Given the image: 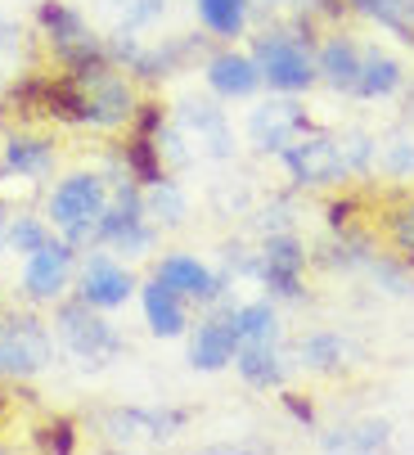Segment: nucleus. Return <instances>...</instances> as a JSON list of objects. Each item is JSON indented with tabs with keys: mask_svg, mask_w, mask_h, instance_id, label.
Listing matches in <instances>:
<instances>
[{
	"mask_svg": "<svg viewBox=\"0 0 414 455\" xmlns=\"http://www.w3.org/2000/svg\"><path fill=\"white\" fill-rule=\"evenodd\" d=\"M108 208V189L95 172H77L68 176L54 199H50V217L54 226L68 235V243H86V239H100V217Z\"/></svg>",
	"mask_w": 414,
	"mask_h": 455,
	"instance_id": "1",
	"label": "nucleus"
},
{
	"mask_svg": "<svg viewBox=\"0 0 414 455\" xmlns=\"http://www.w3.org/2000/svg\"><path fill=\"white\" fill-rule=\"evenodd\" d=\"M73 82L82 86V104H86V122L95 126H117L135 113V100H131V86L104 68V63H86V68L73 73Z\"/></svg>",
	"mask_w": 414,
	"mask_h": 455,
	"instance_id": "2",
	"label": "nucleus"
},
{
	"mask_svg": "<svg viewBox=\"0 0 414 455\" xmlns=\"http://www.w3.org/2000/svg\"><path fill=\"white\" fill-rule=\"evenodd\" d=\"M50 330L32 315H19L0 330V374H19V379H32L50 365Z\"/></svg>",
	"mask_w": 414,
	"mask_h": 455,
	"instance_id": "3",
	"label": "nucleus"
},
{
	"mask_svg": "<svg viewBox=\"0 0 414 455\" xmlns=\"http://www.w3.org/2000/svg\"><path fill=\"white\" fill-rule=\"evenodd\" d=\"M257 68H261V82H270L275 91H307L315 82V63L293 36H261Z\"/></svg>",
	"mask_w": 414,
	"mask_h": 455,
	"instance_id": "4",
	"label": "nucleus"
},
{
	"mask_svg": "<svg viewBox=\"0 0 414 455\" xmlns=\"http://www.w3.org/2000/svg\"><path fill=\"white\" fill-rule=\"evenodd\" d=\"M59 339L73 347L82 361H100V356L117 352L113 324L100 320L91 302H63V307H59Z\"/></svg>",
	"mask_w": 414,
	"mask_h": 455,
	"instance_id": "5",
	"label": "nucleus"
},
{
	"mask_svg": "<svg viewBox=\"0 0 414 455\" xmlns=\"http://www.w3.org/2000/svg\"><path fill=\"white\" fill-rule=\"evenodd\" d=\"M284 163L302 185H333L347 172V158H342V140L329 136H298L293 145H284Z\"/></svg>",
	"mask_w": 414,
	"mask_h": 455,
	"instance_id": "6",
	"label": "nucleus"
},
{
	"mask_svg": "<svg viewBox=\"0 0 414 455\" xmlns=\"http://www.w3.org/2000/svg\"><path fill=\"white\" fill-rule=\"evenodd\" d=\"M41 23H45V32H50L54 50H59L68 63H73V68L100 63V45H95V36H91V28L82 23V14H77V10L59 5V0H45V5H41Z\"/></svg>",
	"mask_w": 414,
	"mask_h": 455,
	"instance_id": "7",
	"label": "nucleus"
},
{
	"mask_svg": "<svg viewBox=\"0 0 414 455\" xmlns=\"http://www.w3.org/2000/svg\"><path fill=\"white\" fill-rule=\"evenodd\" d=\"M68 275H73V243L50 239L45 248L28 252V271H23V289L36 302H54L68 289Z\"/></svg>",
	"mask_w": 414,
	"mask_h": 455,
	"instance_id": "8",
	"label": "nucleus"
},
{
	"mask_svg": "<svg viewBox=\"0 0 414 455\" xmlns=\"http://www.w3.org/2000/svg\"><path fill=\"white\" fill-rule=\"evenodd\" d=\"M135 293V280L126 267H117L113 257L95 252L91 262L82 267V302H91L95 311H108V307H122L126 298Z\"/></svg>",
	"mask_w": 414,
	"mask_h": 455,
	"instance_id": "9",
	"label": "nucleus"
},
{
	"mask_svg": "<svg viewBox=\"0 0 414 455\" xmlns=\"http://www.w3.org/2000/svg\"><path fill=\"white\" fill-rule=\"evenodd\" d=\"M239 324H235V315H226V320H203L198 324V334L189 339V361H194V370H226L235 356H239Z\"/></svg>",
	"mask_w": 414,
	"mask_h": 455,
	"instance_id": "10",
	"label": "nucleus"
},
{
	"mask_svg": "<svg viewBox=\"0 0 414 455\" xmlns=\"http://www.w3.org/2000/svg\"><path fill=\"white\" fill-rule=\"evenodd\" d=\"M302 126H307V117H302V108L293 100H270V104H261L252 113L248 132H252L257 149H284V145H293L302 136Z\"/></svg>",
	"mask_w": 414,
	"mask_h": 455,
	"instance_id": "11",
	"label": "nucleus"
},
{
	"mask_svg": "<svg viewBox=\"0 0 414 455\" xmlns=\"http://www.w3.org/2000/svg\"><path fill=\"white\" fill-rule=\"evenodd\" d=\"M307 267V252L298 239L280 235V239H270L266 252H261V280L275 289V293H298V271Z\"/></svg>",
	"mask_w": 414,
	"mask_h": 455,
	"instance_id": "12",
	"label": "nucleus"
},
{
	"mask_svg": "<svg viewBox=\"0 0 414 455\" xmlns=\"http://www.w3.org/2000/svg\"><path fill=\"white\" fill-rule=\"evenodd\" d=\"M207 86H212L217 95H226V100H243L261 86V68H257V59L230 50V54H217L212 63H207Z\"/></svg>",
	"mask_w": 414,
	"mask_h": 455,
	"instance_id": "13",
	"label": "nucleus"
},
{
	"mask_svg": "<svg viewBox=\"0 0 414 455\" xmlns=\"http://www.w3.org/2000/svg\"><path fill=\"white\" fill-rule=\"evenodd\" d=\"M140 302H145V320H149V330L158 334V339H176V334H185V302H180V293L176 289H167L158 275L140 289Z\"/></svg>",
	"mask_w": 414,
	"mask_h": 455,
	"instance_id": "14",
	"label": "nucleus"
},
{
	"mask_svg": "<svg viewBox=\"0 0 414 455\" xmlns=\"http://www.w3.org/2000/svg\"><path fill=\"white\" fill-rule=\"evenodd\" d=\"M154 275H158L167 289H176L180 298H198V302L217 298V280H212V271H207L203 262H194V257L171 252V257H163V262H158Z\"/></svg>",
	"mask_w": 414,
	"mask_h": 455,
	"instance_id": "15",
	"label": "nucleus"
},
{
	"mask_svg": "<svg viewBox=\"0 0 414 455\" xmlns=\"http://www.w3.org/2000/svg\"><path fill=\"white\" fill-rule=\"evenodd\" d=\"M315 73H324V82L338 86V91H356V77H361V50L347 45V41H329V45L320 50Z\"/></svg>",
	"mask_w": 414,
	"mask_h": 455,
	"instance_id": "16",
	"label": "nucleus"
},
{
	"mask_svg": "<svg viewBox=\"0 0 414 455\" xmlns=\"http://www.w3.org/2000/svg\"><path fill=\"white\" fill-rule=\"evenodd\" d=\"M396 86H401V63H396L392 54H378V50L361 54L356 95H365V100H383V95H392Z\"/></svg>",
	"mask_w": 414,
	"mask_h": 455,
	"instance_id": "17",
	"label": "nucleus"
},
{
	"mask_svg": "<svg viewBox=\"0 0 414 455\" xmlns=\"http://www.w3.org/2000/svg\"><path fill=\"white\" fill-rule=\"evenodd\" d=\"M5 172H19V176H50L54 172V149L45 140H32V136H14L5 145Z\"/></svg>",
	"mask_w": 414,
	"mask_h": 455,
	"instance_id": "18",
	"label": "nucleus"
},
{
	"mask_svg": "<svg viewBox=\"0 0 414 455\" xmlns=\"http://www.w3.org/2000/svg\"><path fill=\"white\" fill-rule=\"evenodd\" d=\"M185 132H189L198 145H207L212 154H226V145H230V136H226V117H221L212 104H189V113H185Z\"/></svg>",
	"mask_w": 414,
	"mask_h": 455,
	"instance_id": "19",
	"label": "nucleus"
},
{
	"mask_svg": "<svg viewBox=\"0 0 414 455\" xmlns=\"http://www.w3.org/2000/svg\"><path fill=\"white\" fill-rule=\"evenodd\" d=\"M239 374L257 387H270L280 383V365H275V347L270 343H239V356H235Z\"/></svg>",
	"mask_w": 414,
	"mask_h": 455,
	"instance_id": "20",
	"label": "nucleus"
},
{
	"mask_svg": "<svg viewBox=\"0 0 414 455\" xmlns=\"http://www.w3.org/2000/svg\"><path fill=\"white\" fill-rule=\"evenodd\" d=\"M198 19L212 28L217 36H239L243 19H248V0H194Z\"/></svg>",
	"mask_w": 414,
	"mask_h": 455,
	"instance_id": "21",
	"label": "nucleus"
},
{
	"mask_svg": "<svg viewBox=\"0 0 414 455\" xmlns=\"http://www.w3.org/2000/svg\"><path fill=\"white\" fill-rule=\"evenodd\" d=\"M374 163H378L387 176H396V180L414 176V140H410V136H401V132H392V136L374 140Z\"/></svg>",
	"mask_w": 414,
	"mask_h": 455,
	"instance_id": "22",
	"label": "nucleus"
},
{
	"mask_svg": "<svg viewBox=\"0 0 414 455\" xmlns=\"http://www.w3.org/2000/svg\"><path fill=\"white\" fill-rule=\"evenodd\" d=\"M235 324H239V339L243 343H275V311L270 302H248L235 311Z\"/></svg>",
	"mask_w": 414,
	"mask_h": 455,
	"instance_id": "23",
	"label": "nucleus"
},
{
	"mask_svg": "<svg viewBox=\"0 0 414 455\" xmlns=\"http://www.w3.org/2000/svg\"><path fill=\"white\" fill-rule=\"evenodd\" d=\"M365 14H374L383 28L405 32V41H414V0H356Z\"/></svg>",
	"mask_w": 414,
	"mask_h": 455,
	"instance_id": "24",
	"label": "nucleus"
},
{
	"mask_svg": "<svg viewBox=\"0 0 414 455\" xmlns=\"http://www.w3.org/2000/svg\"><path fill=\"white\" fill-rule=\"evenodd\" d=\"M126 167L135 172V180H145V185H158L163 180V163H158V145L149 136H135L126 145Z\"/></svg>",
	"mask_w": 414,
	"mask_h": 455,
	"instance_id": "25",
	"label": "nucleus"
},
{
	"mask_svg": "<svg viewBox=\"0 0 414 455\" xmlns=\"http://www.w3.org/2000/svg\"><path fill=\"white\" fill-rule=\"evenodd\" d=\"M145 212H149V217H158V221H167V226H180V221H185V199L176 194V185L158 180V185H149Z\"/></svg>",
	"mask_w": 414,
	"mask_h": 455,
	"instance_id": "26",
	"label": "nucleus"
},
{
	"mask_svg": "<svg viewBox=\"0 0 414 455\" xmlns=\"http://www.w3.org/2000/svg\"><path fill=\"white\" fill-rule=\"evenodd\" d=\"M50 243V230L36 221V217H19L14 226H10V248L14 252H36V248H45Z\"/></svg>",
	"mask_w": 414,
	"mask_h": 455,
	"instance_id": "27",
	"label": "nucleus"
},
{
	"mask_svg": "<svg viewBox=\"0 0 414 455\" xmlns=\"http://www.w3.org/2000/svg\"><path fill=\"white\" fill-rule=\"evenodd\" d=\"M302 356L311 361V365H320V370H329L338 356H342V347L333 343V339H311L307 347H302Z\"/></svg>",
	"mask_w": 414,
	"mask_h": 455,
	"instance_id": "28",
	"label": "nucleus"
},
{
	"mask_svg": "<svg viewBox=\"0 0 414 455\" xmlns=\"http://www.w3.org/2000/svg\"><path fill=\"white\" fill-rule=\"evenodd\" d=\"M392 239H396V248H401L405 257H414V208L396 212V221H392Z\"/></svg>",
	"mask_w": 414,
	"mask_h": 455,
	"instance_id": "29",
	"label": "nucleus"
},
{
	"mask_svg": "<svg viewBox=\"0 0 414 455\" xmlns=\"http://www.w3.org/2000/svg\"><path fill=\"white\" fill-rule=\"evenodd\" d=\"M41 433H45L41 446H54V451H73V446H77L73 424H68V419H59V424H50V428H41Z\"/></svg>",
	"mask_w": 414,
	"mask_h": 455,
	"instance_id": "30",
	"label": "nucleus"
},
{
	"mask_svg": "<svg viewBox=\"0 0 414 455\" xmlns=\"http://www.w3.org/2000/svg\"><path fill=\"white\" fill-rule=\"evenodd\" d=\"M10 239V230H5V221H0V243H5Z\"/></svg>",
	"mask_w": 414,
	"mask_h": 455,
	"instance_id": "31",
	"label": "nucleus"
},
{
	"mask_svg": "<svg viewBox=\"0 0 414 455\" xmlns=\"http://www.w3.org/2000/svg\"><path fill=\"white\" fill-rule=\"evenodd\" d=\"M410 113H414V91H410Z\"/></svg>",
	"mask_w": 414,
	"mask_h": 455,
	"instance_id": "32",
	"label": "nucleus"
}]
</instances>
